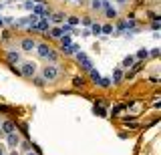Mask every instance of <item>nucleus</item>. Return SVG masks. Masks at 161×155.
<instances>
[{
	"label": "nucleus",
	"mask_w": 161,
	"mask_h": 155,
	"mask_svg": "<svg viewBox=\"0 0 161 155\" xmlns=\"http://www.w3.org/2000/svg\"><path fill=\"white\" fill-rule=\"evenodd\" d=\"M36 53H38V57L40 58H47V61H50V63H57V53L53 51V48L48 47V44H44V42H40V44H36Z\"/></svg>",
	"instance_id": "nucleus-1"
},
{
	"label": "nucleus",
	"mask_w": 161,
	"mask_h": 155,
	"mask_svg": "<svg viewBox=\"0 0 161 155\" xmlns=\"http://www.w3.org/2000/svg\"><path fill=\"white\" fill-rule=\"evenodd\" d=\"M60 77V69L57 67V63L53 64H47V67L42 69V79L44 81H54V79Z\"/></svg>",
	"instance_id": "nucleus-2"
},
{
	"label": "nucleus",
	"mask_w": 161,
	"mask_h": 155,
	"mask_svg": "<svg viewBox=\"0 0 161 155\" xmlns=\"http://www.w3.org/2000/svg\"><path fill=\"white\" fill-rule=\"evenodd\" d=\"M20 73H22L24 77H32V75L36 73V64H34L32 61H24L22 64H20Z\"/></svg>",
	"instance_id": "nucleus-3"
},
{
	"label": "nucleus",
	"mask_w": 161,
	"mask_h": 155,
	"mask_svg": "<svg viewBox=\"0 0 161 155\" xmlns=\"http://www.w3.org/2000/svg\"><path fill=\"white\" fill-rule=\"evenodd\" d=\"M20 48H22L24 53H32L34 48H36V41H34V38H30V36L22 38V41H20Z\"/></svg>",
	"instance_id": "nucleus-4"
},
{
	"label": "nucleus",
	"mask_w": 161,
	"mask_h": 155,
	"mask_svg": "<svg viewBox=\"0 0 161 155\" xmlns=\"http://www.w3.org/2000/svg\"><path fill=\"white\" fill-rule=\"evenodd\" d=\"M32 14H36L38 18H48L50 16V12L42 6V4H34V6H32Z\"/></svg>",
	"instance_id": "nucleus-5"
},
{
	"label": "nucleus",
	"mask_w": 161,
	"mask_h": 155,
	"mask_svg": "<svg viewBox=\"0 0 161 155\" xmlns=\"http://www.w3.org/2000/svg\"><path fill=\"white\" fill-rule=\"evenodd\" d=\"M6 143L10 145V147H14V149H16V147H18V145H20V135H18L16 131H12V133H8V135H6Z\"/></svg>",
	"instance_id": "nucleus-6"
},
{
	"label": "nucleus",
	"mask_w": 161,
	"mask_h": 155,
	"mask_svg": "<svg viewBox=\"0 0 161 155\" xmlns=\"http://www.w3.org/2000/svg\"><path fill=\"white\" fill-rule=\"evenodd\" d=\"M36 30H40V32H47L48 28H50V22H48V18H38V22H36Z\"/></svg>",
	"instance_id": "nucleus-7"
},
{
	"label": "nucleus",
	"mask_w": 161,
	"mask_h": 155,
	"mask_svg": "<svg viewBox=\"0 0 161 155\" xmlns=\"http://www.w3.org/2000/svg\"><path fill=\"white\" fill-rule=\"evenodd\" d=\"M0 129H2V133H4V135H8V133L16 131V127H14V123H12V121H4L2 125H0Z\"/></svg>",
	"instance_id": "nucleus-8"
},
{
	"label": "nucleus",
	"mask_w": 161,
	"mask_h": 155,
	"mask_svg": "<svg viewBox=\"0 0 161 155\" xmlns=\"http://www.w3.org/2000/svg\"><path fill=\"white\" fill-rule=\"evenodd\" d=\"M48 32H50V36H53V38H60V36H63V28H60V26H54V28H48Z\"/></svg>",
	"instance_id": "nucleus-9"
},
{
	"label": "nucleus",
	"mask_w": 161,
	"mask_h": 155,
	"mask_svg": "<svg viewBox=\"0 0 161 155\" xmlns=\"http://www.w3.org/2000/svg\"><path fill=\"white\" fill-rule=\"evenodd\" d=\"M26 22H28V28H34L38 22V16L36 14H30V16H26Z\"/></svg>",
	"instance_id": "nucleus-10"
},
{
	"label": "nucleus",
	"mask_w": 161,
	"mask_h": 155,
	"mask_svg": "<svg viewBox=\"0 0 161 155\" xmlns=\"http://www.w3.org/2000/svg\"><path fill=\"white\" fill-rule=\"evenodd\" d=\"M48 18H50V20H53V22H57V24H60V22L64 20V14H63V12H54L53 16H48Z\"/></svg>",
	"instance_id": "nucleus-11"
},
{
	"label": "nucleus",
	"mask_w": 161,
	"mask_h": 155,
	"mask_svg": "<svg viewBox=\"0 0 161 155\" xmlns=\"http://www.w3.org/2000/svg\"><path fill=\"white\" fill-rule=\"evenodd\" d=\"M6 57H8V63H12V64L20 61V54H18V53H14V51H10V53L6 54Z\"/></svg>",
	"instance_id": "nucleus-12"
},
{
	"label": "nucleus",
	"mask_w": 161,
	"mask_h": 155,
	"mask_svg": "<svg viewBox=\"0 0 161 155\" xmlns=\"http://www.w3.org/2000/svg\"><path fill=\"white\" fill-rule=\"evenodd\" d=\"M89 32H91V34H101V24H99V22H91Z\"/></svg>",
	"instance_id": "nucleus-13"
},
{
	"label": "nucleus",
	"mask_w": 161,
	"mask_h": 155,
	"mask_svg": "<svg viewBox=\"0 0 161 155\" xmlns=\"http://www.w3.org/2000/svg\"><path fill=\"white\" fill-rule=\"evenodd\" d=\"M105 12H107V18H115V16H117V8H113L111 4L105 6Z\"/></svg>",
	"instance_id": "nucleus-14"
},
{
	"label": "nucleus",
	"mask_w": 161,
	"mask_h": 155,
	"mask_svg": "<svg viewBox=\"0 0 161 155\" xmlns=\"http://www.w3.org/2000/svg\"><path fill=\"white\" fill-rule=\"evenodd\" d=\"M89 73H91V79H93V83L97 85V83L101 81V75H99L97 71H95V69H89Z\"/></svg>",
	"instance_id": "nucleus-15"
},
{
	"label": "nucleus",
	"mask_w": 161,
	"mask_h": 155,
	"mask_svg": "<svg viewBox=\"0 0 161 155\" xmlns=\"http://www.w3.org/2000/svg\"><path fill=\"white\" fill-rule=\"evenodd\" d=\"M95 115H99V117H107V111H105L101 105H95Z\"/></svg>",
	"instance_id": "nucleus-16"
},
{
	"label": "nucleus",
	"mask_w": 161,
	"mask_h": 155,
	"mask_svg": "<svg viewBox=\"0 0 161 155\" xmlns=\"http://www.w3.org/2000/svg\"><path fill=\"white\" fill-rule=\"evenodd\" d=\"M91 8H93V10H99V8H103V0H91Z\"/></svg>",
	"instance_id": "nucleus-17"
},
{
	"label": "nucleus",
	"mask_w": 161,
	"mask_h": 155,
	"mask_svg": "<svg viewBox=\"0 0 161 155\" xmlns=\"http://www.w3.org/2000/svg\"><path fill=\"white\" fill-rule=\"evenodd\" d=\"M97 85H99V87H103V89H109L111 87V79H103V77H101V81Z\"/></svg>",
	"instance_id": "nucleus-18"
},
{
	"label": "nucleus",
	"mask_w": 161,
	"mask_h": 155,
	"mask_svg": "<svg viewBox=\"0 0 161 155\" xmlns=\"http://www.w3.org/2000/svg\"><path fill=\"white\" fill-rule=\"evenodd\" d=\"M60 44H63V47H69V44H73V42H70V36H69V34H63V36H60Z\"/></svg>",
	"instance_id": "nucleus-19"
},
{
	"label": "nucleus",
	"mask_w": 161,
	"mask_h": 155,
	"mask_svg": "<svg viewBox=\"0 0 161 155\" xmlns=\"http://www.w3.org/2000/svg\"><path fill=\"white\" fill-rule=\"evenodd\" d=\"M133 61H135V58H133V57H131V54H129V57H125V61H123V67H125V69H129V67H133Z\"/></svg>",
	"instance_id": "nucleus-20"
},
{
	"label": "nucleus",
	"mask_w": 161,
	"mask_h": 155,
	"mask_svg": "<svg viewBox=\"0 0 161 155\" xmlns=\"http://www.w3.org/2000/svg\"><path fill=\"white\" fill-rule=\"evenodd\" d=\"M113 79H115V83H119L121 79H123V71H121V69H115V73H113Z\"/></svg>",
	"instance_id": "nucleus-21"
},
{
	"label": "nucleus",
	"mask_w": 161,
	"mask_h": 155,
	"mask_svg": "<svg viewBox=\"0 0 161 155\" xmlns=\"http://www.w3.org/2000/svg\"><path fill=\"white\" fill-rule=\"evenodd\" d=\"M77 58H79V63H80V64H83V63H87V61H91L87 54H85V53H80V51L77 53Z\"/></svg>",
	"instance_id": "nucleus-22"
},
{
	"label": "nucleus",
	"mask_w": 161,
	"mask_h": 155,
	"mask_svg": "<svg viewBox=\"0 0 161 155\" xmlns=\"http://www.w3.org/2000/svg\"><path fill=\"white\" fill-rule=\"evenodd\" d=\"M147 57H149L147 48H139V51H137V58H147Z\"/></svg>",
	"instance_id": "nucleus-23"
},
{
	"label": "nucleus",
	"mask_w": 161,
	"mask_h": 155,
	"mask_svg": "<svg viewBox=\"0 0 161 155\" xmlns=\"http://www.w3.org/2000/svg\"><path fill=\"white\" fill-rule=\"evenodd\" d=\"M101 32H103V34H111V32H113V26L105 24V26H101Z\"/></svg>",
	"instance_id": "nucleus-24"
},
{
	"label": "nucleus",
	"mask_w": 161,
	"mask_h": 155,
	"mask_svg": "<svg viewBox=\"0 0 161 155\" xmlns=\"http://www.w3.org/2000/svg\"><path fill=\"white\" fill-rule=\"evenodd\" d=\"M83 83H85L83 77H75V79H73V85H75V87H83Z\"/></svg>",
	"instance_id": "nucleus-25"
},
{
	"label": "nucleus",
	"mask_w": 161,
	"mask_h": 155,
	"mask_svg": "<svg viewBox=\"0 0 161 155\" xmlns=\"http://www.w3.org/2000/svg\"><path fill=\"white\" fill-rule=\"evenodd\" d=\"M60 28H63V32H64V34H73V26H70V24H63Z\"/></svg>",
	"instance_id": "nucleus-26"
},
{
	"label": "nucleus",
	"mask_w": 161,
	"mask_h": 155,
	"mask_svg": "<svg viewBox=\"0 0 161 155\" xmlns=\"http://www.w3.org/2000/svg\"><path fill=\"white\" fill-rule=\"evenodd\" d=\"M16 26H18V28H28V22H26V18L18 20V22H16Z\"/></svg>",
	"instance_id": "nucleus-27"
},
{
	"label": "nucleus",
	"mask_w": 161,
	"mask_h": 155,
	"mask_svg": "<svg viewBox=\"0 0 161 155\" xmlns=\"http://www.w3.org/2000/svg\"><path fill=\"white\" fill-rule=\"evenodd\" d=\"M69 24H70V26H77V24H79V18L77 16H69Z\"/></svg>",
	"instance_id": "nucleus-28"
},
{
	"label": "nucleus",
	"mask_w": 161,
	"mask_h": 155,
	"mask_svg": "<svg viewBox=\"0 0 161 155\" xmlns=\"http://www.w3.org/2000/svg\"><path fill=\"white\" fill-rule=\"evenodd\" d=\"M117 30H119V32H121V30H127V22H125V20H123V22H119Z\"/></svg>",
	"instance_id": "nucleus-29"
},
{
	"label": "nucleus",
	"mask_w": 161,
	"mask_h": 155,
	"mask_svg": "<svg viewBox=\"0 0 161 155\" xmlns=\"http://www.w3.org/2000/svg\"><path fill=\"white\" fill-rule=\"evenodd\" d=\"M32 6H34V2H30V0L24 2V8H26V10H32Z\"/></svg>",
	"instance_id": "nucleus-30"
},
{
	"label": "nucleus",
	"mask_w": 161,
	"mask_h": 155,
	"mask_svg": "<svg viewBox=\"0 0 161 155\" xmlns=\"http://www.w3.org/2000/svg\"><path fill=\"white\" fill-rule=\"evenodd\" d=\"M123 109H125V105H117V107H113V115L119 113V111H123Z\"/></svg>",
	"instance_id": "nucleus-31"
},
{
	"label": "nucleus",
	"mask_w": 161,
	"mask_h": 155,
	"mask_svg": "<svg viewBox=\"0 0 161 155\" xmlns=\"http://www.w3.org/2000/svg\"><path fill=\"white\" fill-rule=\"evenodd\" d=\"M34 83H36L38 87H42V85H44V79L42 77H36V79H34Z\"/></svg>",
	"instance_id": "nucleus-32"
},
{
	"label": "nucleus",
	"mask_w": 161,
	"mask_h": 155,
	"mask_svg": "<svg viewBox=\"0 0 161 155\" xmlns=\"http://www.w3.org/2000/svg\"><path fill=\"white\" fill-rule=\"evenodd\" d=\"M91 22H93V20H91L89 16H85V18H83V24H85V26H91Z\"/></svg>",
	"instance_id": "nucleus-33"
},
{
	"label": "nucleus",
	"mask_w": 161,
	"mask_h": 155,
	"mask_svg": "<svg viewBox=\"0 0 161 155\" xmlns=\"http://www.w3.org/2000/svg\"><path fill=\"white\" fill-rule=\"evenodd\" d=\"M20 145H22V149H26V151H28V149H30V143H28V141H24V143L20 141Z\"/></svg>",
	"instance_id": "nucleus-34"
},
{
	"label": "nucleus",
	"mask_w": 161,
	"mask_h": 155,
	"mask_svg": "<svg viewBox=\"0 0 161 155\" xmlns=\"http://www.w3.org/2000/svg\"><path fill=\"white\" fill-rule=\"evenodd\" d=\"M149 54H151V57H159V48H153Z\"/></svg>",
	"instance_id": "nucleus-35"
},
{
	"label": "nucleus",
	"mask_w": 161,
	"mask_h": 155,
	"mask_svg": "<svg viewBox=\"0 0 161 155\" xmlns=\"http://www.w3.org/2000/svg\"><path fill=\"white\" fill-rule=\"evenodd\" d=\"M151 28H153V30H159V28H161V24H159V22H153V26H151Z\"/></svg>",
	"instance_id": "nucleus-36"
},
{
	"label": "nucleus",
	"mask_w": 161,
	"mask_h": 155,
	"mask_svg": "<svg viewBox=\"0 0 161 155\" xmlns=\"http://www.w3.org/2000/svg\"><path fill=\"white\" fill-rule=\"evenodd\" d=\"M0 155H6V147L4 145H0Z\"/></svg>",
	"instance_id": "nucleus-37"
},
{
	"label": "nucleus",
	"mask_w": 161,
	"mask_h": 155,
	"mask_svg": "<svg viewBox=\"0 0 161 155\" xmlns=\"http://www.w3.org/2000/svg\"><path fill=\"white\" fill-rule=\"evenodd\" d=\"M26 155H38V153H32V151H28V153H26Z\"/></svg>",
	"instance_id": "nucleus-38"
},
{
	"label": "nucleus",
	"mask_w": 161,
	"mask_h": 155,
	"mask_svg": "<svg viewBox=\"0 0 161 155\" xmlns=\"http://www.w3.org/2000/svg\"><path fill=\"white\" fill-rule=\"evenodd\" d=\"M10 155H18V151H12V153H10Z\"/></svg>",
	"instance_id": "nucleus-39"
},
{
	"label": "nucleus",
	"mask_w": 161,
	"mask_h": 155,
	"mask_svg": "<svg viewBox=\"0 0 161 155\" xmlns=\"http://www.w3.org/2000/svg\"><path fill=\"white\" fill-rule=\"evenodd\" d=\"M117 2H121V4H123V2H127V0H117Z\"/></svg>",
	"instance_id": "nucleus-40"
},
{
	"label": "nucleus",
	"mask_w": 161,
	"mask_h": 155,
	"mask_svg": "<svg viewBox=\"0 0 161 155\" xmlns=\"http://www.w3.org/2000/svg\"><path fill=\"white\" fill-rule=\"evenodd\" d=\"M67 2H79V0H67Z\"/></svg>",
	"instance_id": "nucleus-41"
},
{
	"label": "nucleus",
	"mask_w": 161,
	"mask_h": 155,
	"mask_svg": "<svg viewBox=\"0 0 161 155\" xmlns=\"http://www.w3.org/2000/svg\"><path fill=\"white\" fill-rule=\"evenodd\" d=\"M2 24H4V20H2V18H0V26H2Z\"/></svg>",
	"instance_id": "nucleus-42"
},
{
	"label": "nucleus",
	"mask_w": 161,
	"mask_h": 155,
	"mask_svg": "<svg viewBox=\"0 0 161 155\" xmlns=\"http://www.w3.org/2000/svg\"><path fill=\"white\" fill-rule=\"evenodd\" d=\"M2 135H4V133H2V129H0V137H2Z\"/></svg>",
	"instance_id": "nucleus-43"
}]
</instances>
